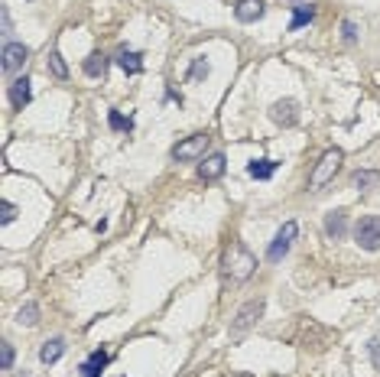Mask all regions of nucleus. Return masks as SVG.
Instances as JSON below:
<instances>
[{
    "mask_svg": "<svg viewBox=\"0 0 380 377\" xmlns=\"http://www.w3.org/2000/svg\"><path fill=\"white\" fill-rule=\"evenodd\" d=\"M16 322H20V326H36V322H39V306L26 303L20 312H16Z\"/></svg>",
    "mask_w": 380,
    "mask_h": 377,
    "instance_id": "6ab92c4d",
    "label": "nucleus"
},
{
    "mask_svg": "<svg viewBox=\"0 0 380 377\" xmlns=\"http://www.w3.org/2000/svg\"><path fill=\"white\" fill-rule=\"evenodd\" d=\"M225 163H227V160H225V153H212L202 166H198V176H202L205 182H212V179L225 176Z\"/></svg>",
    "mask_w": 380,
    "mask_h": 377,
    "instance_id": "9b49d317",
    "label": "nucleus"
},
{
    "mask_svg": "<svg viewBox=\"0 0 380 377\" xmlns=\"http://www.w3.org/2000/svg\"><path fill=\"white\" fill-rule=\"evenodd\" d=\"M270 120L279 127H296L299 124V101H292V98H279L277 104L270 108Z\"/></svg>",
    "mask_w": 380,
    "mask_h": 377,
    "instance_id": "423d86ee",
    "label": "nucleus"
},
{
    "mask_svg": "<svg viewBox=\"0 0 380 377\" xmlns=\"http://www.w3.org/2000/svg\"><path fill=\"white\" fill-rule=\"evenodd\" d=\"M263 306H267V303H263V299H250V303L244 306L241 312H237V319H234L231 332H234V335H241L244 329H250V326H254V322H260V316H263Z\"/></svg>",
    "mask_w": 380,
    "mask_h": 377,
    "instance_id": "6e6552de",
    "label": "nucleus"
},
{
    "mask_svg": "<svg viewBox=\"0 0 380 377\" xmlns=\"http://www.w3.org/2000/svg\"><path fill=\"white\" fill-rule=\"evenodd\" d=\"M108 124H111V130H127V133L133 130V120L124 118L120 111H111V114H108Z\"/></svg>",
    "mask_w": 380,
    "mask_h": 377,
    "instance_id": "aec40b11",
    "label": "nucleus"
},
{
    "mask_svg": "<svg viewBox=\"0 0 380 377\" xmlns=\"http://www.w3.org/2000/svg\"><path fill=\"white\" fill-rule=\"evenodd\" d=\"M62 355H66V341L62 339H49L43 348H39V361L43 364H56Z\"/></svg>",
    "mask_w": 380,
    "mask_h": 377,
    "instance_id": "a211bd4d",
    "label": "nucleus"
},
{
    "mask_svg": "<svg viewBox=\"0 0 380 377\" xmlns=\"http://www.w3.org/2000/svg\"><path fill=\"white\" fill-rule=\"evenodd\" d=\"M296 234H299V224H296V222H286L283 228L273 234L270 247H267V260H270V264H279V260L289 254V247H292V241H296Z\"/></svg>",
    "mask_w": 380,
    "mask_h": 377,
    "instance_id": "39448f33",
    "label": "nucleus"
},
{
    "mask_svg": "<svg viewBox=\"0 0 380 377\" xmlns=\"http://www.w3.org/2000/svg\"><path fill=\"white\" fill-rule=\"evenodd\" d=\"M342 36H344V43H354V39H358V26H354L351 20H344L342 23Z\"/></svg>",
    "mask_w": 380,
    "mask_h": 377,
    "instance_id": "393cba45",
    "label": "nucleus"
},
{
    "mask_svg": "<svg viewBox=\"0 0 380 377\" xmlns=\"http://www.w3.org/2000/svg\"><path fill=\"white\" fill-rule=\"evenodd\" d=\"M263 14H267V4H263V0H241V4L234 7V16L241 23H257Z\"/></svg>",
    "mask_w": 380,
    "mask_h": 377,
    "instance_id": "9d476101",
    "label": "nucleus"
},
{
    "mask_svg": "<svg viewBox=\"0 0 380 377\" xmlns=\"http://www.w3.org/2000/svg\"><path fill=\"white\" fill-rule=\"evenodd\" d=\"M0 368H4V371L14 368V345H10V341L0 345Z\"/></svg>",
    "mask_w": 380,
    "mask_h": 377,
    "instance_id": "4be33fe9",
    "label": "nucleus"
},
{
    "mask_svg": "<svg viewBox=\"0 0 380 377\" xmlns=\"http://www.w3.org/2000/svg\"><path fill=\"white\" fill-rule=\"evenodd\" d=\"M49 72L56 75V78H68V68H66V62H62L58 52H52V56H49Z\"/></svg>",
    "mask_w": 380,
    "mask_h": 377,
    "instance_id": "412c9836",
    "label": "nucleus"
},
{
    "mask_svg": "<svg viewBox=\"0 0 380 377\" xmlns=\"http://www.w3.org/2000/svg\"><path fill=\"white\" fill-rule=\"evenodd\" d=\"M0 16H4V33H10V14H7V7L0 10Z\"/></svg>",
    "mask_w": 380,
    "mask_h": 377,
    "instance_id": "cd10ccee",
    "label": "nucleus"
},
{
    "mask_svg": "<svg viewBox=\"0 0 380 377\" xmlns=\"http://www.w3.org/2000/svg\"><path fill=\"white\" fill-rule=\"evenodd\" d=\"M371 361H374V368L380 371V341H371Z\"/></svg>",
    "mask_w": 380,
    "mask_h": 377,
    "instance_id": "bb28decb",
    "label": "nucleus"
},
{
    "mask_svg": "<svg viewBox=\"0 0 380 377\" xmlns=\"http://www.w3.org/2000/svg\"><path fill=\"white\" fill-rule=\"evenodd\" d=\"M312 20H315V7H312V4H296V7H292L289 30L296 33V30H302V26H309Z\"/></svg>",
    "mask_w": 380,
    "mask_h": 377,
    "instance_id": "f3484780",
    "label": "nucleus"
},
{
    "mask_svg": "<svg viewBox=\"0 0 380 377\" xmlns=\"http://www.w3.org/2000/svg\"><path fill=\"white\" fill-rule=\"evenodd\" d=\"M208 133H192V137H185V140H179L173 147V160L175 163H192V160H202L205 150H208Z\"/></svg>",
    "mask_w": 380,
    "mask_h": 377,
    "instance_id": "20e7f679",
    "label": "nucleus"
},
{
    "mask_svg": "<svg viewBox=\"0 0 380 377\" xmlns=\"http://www.w3.org/2000/svg\"><path fill=\"white\" fill-rule=\"evenodd\" d=\"M354 244L371 254L380 251V215H364V218L354 224Z\"/></svg>",
    "mask_w": 380,
    "mask_h": 377,
    "instance_id": "7ed1b4c3",
    "label": "nucleus"
},
{
    "mask_svg": "<svg viewBox=\"0 0 380 377\" xmlns=\"http://www.w3.org/2000/svg\"><path fill=\"white\" fill-rule=\"evenodd\" d=\"M277 170H279V163L277 160H267V156H263V160H250L247 163V176H254V179H273Z\"/></svg>",
    "mask_w": 380,
    "mask_h": 377,
    "instance_id": "dca6fc26",
    "label": "nucleus"
},
{
    "mask_svg": "<svg viewBox=\"0 0 380 377\" xmlns=\"http://www.w3.org/2000/svg\"><path fill=\"white\" fill-rule=\"evenodd\" d=\"M108 361H111L108 351H101V348H98V351H91V355H88V361L81 364V377H101V371L108 368Z\"/></svg>",
    "mask_w": 380,
    "mask_h": 377,
    "instance_id": "ddd939ff",
    "label": "nucleus"
},
{
    "mask_svg": "<svg viewBox=\"0 0 380 377\" xmlns=\"http://www.w3.org/2000/svg\"><path fill=\"white\" fill-rule=\"evenodd\" d=\"M108 66H111V59L108 56H101V52H91V56H88L85 59V75L88 78H104V75H108Z\"/></svg>",
    "mask_w": 380,
    "mask_h": 377,
    "instance_id": "2eb2a0df",
    "label": "nucleus"
},
{
    "mask_svg": "<svg viewBox=\"0 0 380 377\" xmlns=\"http://www.w3.org/2000/svg\"><path fill=\"white\" fill-rule=\"evenodd\" d=\"M0 59H4V72L14 75L16 68L26 66V59H29V46H23V43H7V46H4V52H0Z\"/></svg>",
    "mask_w": 380,
    "mask_h": 377,
    "instance_id": "0eeeda50",
    "label": "nucleus"
},
{
    "mask_svg": "<svg viewBox=\"0 0 380 377\" xmlns=\"http://www.w3.org/2000/svg\"><path fill=\"white\" fill-rule=\"evenodd\" d=\"M254 270H257V257L244 247V241H231V247L225 251V274L241 283V280H247Z\"/></svg>",
    "mask_w": 380,
    "mask_h": 377,
    "instance_id": "f257e3e1",
    "label": "nucleus"
},
{
    "mask_svg": "<svg viewBox=\"0 0 380 377\" xmlns=\"http://www.w3.org/2000/svg\"><path fill=\"white\" fill-rule=\"evenodd\" d=\"M16 218V205L14 202H4V224H10Z\"/></svg>",
    "mask_w": 380,
    "mask_h": 377,
    "instance_id": "a878e982",
    "label": "nucleus"
},
{
    "mask_svg": "<svg viewBox=\"0 0 380 377\" xmlns=\"http://www.w3.org/2000/svg\"><path fill=\"white\" fill-rule=\"evenodd\" d=\"M208 72H212V68H208V62L195 59V62H192V68H189V78H205Z\"/></svg>",
    "mask_w": 380,
    "mask_h": 377,
    "instance_id": "5701e85b",
    "label": "nucleus"
},
{
    "mask_svg": "<svg viewBox=\"0 0 380 377\" xmlns=\"http://www.w3.org/2000/svg\"><path fill=\"white\" fill-rule=\"evenodd\" d=\"M29 98H33V88H29V78L23 75V78H16V82L10 85V104H14L16 111H23L29 104Z\"/></svg>",
    "mask_w": 380,
    "mask_h": 377,
    "instance_id": "f8f14e48",
    "label": "nucleus"
},
{
    "mask_svg": "<svg viewBox=\"0 0 380 377\" xmlns=\"http://www.w3.org/2000/svg\"><path fill=\"white\" fill-rule=\"evenodd\" d=\"M342 160H344V153L338 147L325 150V153H322V160L315 163L312 176H309V189H322V185H329L332 179H335V172L342 170Z\"/></svg>",
    "mask_w": 380,
    "mask_h": 377,
    "instance_id": "f03ea898",
    "label": "nucleus"
},
{
    "mask_svg": "<svg viewBox=\"0 0 380 377\" xmlns=\"http://www.w3.org/2000/svg\"><path fill=\"white\" fill-rule=\"evenodd\" d=\"M325 234H329L332 241H342V237L348 234V212H344V208H332V212L325 215Z\"/></svg>",
    "mask_w": 380,
    "mask_h": 377,
    "instance_id": "1a4fd4ad",
    "label": "nucleus"
},
{
    "mask_svg": "<svg viewBox=\"0 0 380 377\" xmlns=\"http://www.w3.org/2000/svg\"><path fill=\"white\" fill-rule=\"evenodd\" d=\"M374 182H377V172H358V176H354V185H358V189H371Z\"/></svg>",
    "mask_w": 380,
    "mask_h": 377,
    "instance_id": "b1692460",
    "label": "nucleus"
},
{
    "mask_svg": "<svg viewBox=\"0 0 380 377\" xmlns=\"http://www.w3.org/2000/svg\"><path fill=\"white\" fill-rule=\"evenodd\" d=\"M117 66L124 68L127 75H140V72H143V56L133 52V49H120V52H117Z\"/></svg>",
    "mask_w": 380,
    "mask_h": 377,
    "instance_id": "4468645a",
    "label": "nucleus"
}]
</instances>
